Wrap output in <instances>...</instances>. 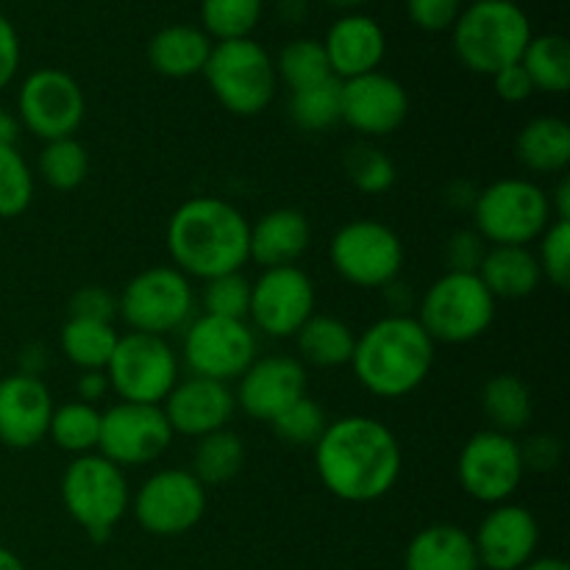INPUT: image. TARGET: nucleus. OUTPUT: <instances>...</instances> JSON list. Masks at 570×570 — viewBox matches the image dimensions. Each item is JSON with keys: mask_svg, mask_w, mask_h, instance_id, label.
<instances>
[{"mask_svg": "<svg viewBox=\"0 0 570 570\" xmlns=\"http://www.w3.org/2000/svg\"><path fill=\"white\" fill-rule=\"evenodd\" d=\"M527 476L521 443L512 434L484 429L476 432L456 456L460 488L479 504H504L521 488Z\"/></svg>", "mask_w": 570, "mask_h": 570, "instance_id": "nucleus-14", "label": "nucleus"}, {"mask_svg": "<svg viewBox=\"0 0 570 570\" xmlns=\"http://www.w3.org/2000/svg\"><path fill=\"white\" fill-rule=\"evenodd\" d=\"M323 50H326L332 76L340 81H348V78H360L379 70L384 53H387V37L373 17L348 11L328 28Z\"/></svg>", "mask_w": 570, "mask_h": 570, "instance_id": "nucleus-23", "label": "nucleus"}, {"mask_svg": "<svg viewBox=\"0 0 570 570\" xmlns=\"http://www.w3.org/2000/svg\"><path fill=\"white\" fill-rule=\"evenodd\" d=\"M256 332L248 321L204 315L184 326L181 356L193 376L232 384L256 360Z\"/></svg>", "mask_w": 570, "mask_h": 570, "instance_id": "nucleus-13", "label": "nucleus"}, {"mask_svg": "<svg viewBox=\"0 0 570 570\" xmlns=\"http://www.w3.org/2000/svg\"><path fill=\"white\" fill-rule=\"evenodd\" d=\"M193 282L173 265H156L137 273L117 298V315L126 326L156 337H167L187 326L193 321Z\"/></svg>", "mask_w": 570, "mask_h": 570, "instance_id": "nucleus-9", "label": "nucleus"}, {"mask_svg": "<svg viewBox=\"0 0 570 570\" xmlns=\"http://www.w3.org/2000/svg\"><path fill=\"white\" fill-rule=\"evenodd\" d=\"M473 232L488 245L538 243L540 234L554 220L551 200L532 178H499L479 189L471 209Z\"/></svg>", "mask_w": 570, "mask_h": 570, "instance_id": "nucleus-8", "label": "nucleus"}, {"mask_svg": "<svg viewBox=\"0 0 570 570\" xmlns=\"http://www.w3.org/2000/svg\"><path fill=\"white\" fill-rule=\"evenodd\" d=\"M345 176L360 193L384 195L387 189H393L399 170H395V161L382 148L371 142H360L345 150Z\"/></svg>", "mask_w": 570, "mask_h": 570, "instance_id": "nucleus-40", "label": "nucleus"}, {"mask_svg": "<svg viewBox=\"0 0 570 570\" xmlns=\"http://www.w3.org/2000/svg\"><path fill=\"white\" fill-rule=\"evenodd\" d=\"M22 48L20 37H17V28L11 26V20L6 14H0V89L9 87L14 81L17 70H20Z\"/></svg>", "mask_w": 570, "mask_h": 570, "instance_id": "nucleus-49", "label": "nucleus"}, {"mask_svg": "<svg viewBox=\"0 0 570 570\" xmlns=\"http://www.w3.org/2000/svg\"><path fill=\"white\" fill-rule=\"evenodd\" d=\"M523 465L527 471H554L562 460V445L557 438H549V434H538V438L521 443Z\"/></svg>", "mask_w": 570, "mask_h": 570, "instance_id": "nucleus-47", "label": "nucleus"}, {"mask_svg": "<svg viewBox=\"0 0 570 570\" xmlns=\"http://www.w3.org/2000/svg\"><path fill=\"white\" fill-rule=\"evenodd\" d=\"M315 282L298 265L267 267L256 282H250L248 323L254 332L273 340L295 337L298 328L315 315Z\"/></svg>", "mask_w": 570, "mask_h": 570, "instance_id": "nucleus-17", "label": "nucleus"}, {"mask_svg": "<svg viewBox=\"0 0 570 570\" xmlns=\"http://www.w3.org/2000/svg\"><path fill=\"white\" fill-rule=\"evenodd\" d=\"M532 37V22L515 0H473L451 28L456 59L479 76L518 65Z\"/></svg>", "mask_w": 570, "mask_h": 570, "instance_id": "nucleus-4", "label": "nucleus"}, {"mask_svg": "<svg viewBox=\"0 0 570 570\" xmlns=\"http://www.w3.org/2000/svg\"><path fill=\"white\" fill-rule=\"evenodd\" d=\"M245 465V443L239 434H234L232 429H220V432H212L206 438H198L193 451V473L206 490L209 488H223L232 479L239 476Z\"/></svg>", "mask_w": 570, "mask_h": 570, "instance_id": "nucleus-32", "label": "nucleus"}, {"mask_svg": "<svg viewBox=\"0 0 570 570\" xmlns=\"http://www.w3.org/2000/svg\"><path fill=\"white\" fill-rule=\"evenodd\" d=\"M117 315V298L104 287H81L70 298V317H87V321L111 323Z\"/></svg>", "mask_w": 570, "mask_h": 570, "instance_id": "nucleus-46", "label": "nucleus"}, {"mask_svg": "<svg viewBox=\"0 0 570 570\" xmlns=\"http://www.w3.org/2000/svg\"><path fill=\"white\" fill-rule=\"evenodd\" d=\"M328 259L343 282L362 289H384L404 271V243L387 223L360 217L337 228Z\"/></svg>", "mask_w": 570, "mask_h": 570, "instance_id": "nucleus-11", "label": "nucleus"}, {"mask_svg": "<svg viewBox=\"0 0 570 570\" xmlns=\"http://www.w3.org/2000/svg\"><path fill=\"white\" fill-rule=\"evenodd\" d=\"M323 488L348 504H371L399 484L404 454L387 423L371 415H345L326 426L315 449Z\"/></svg>", "mask_w": 570, "mask_h": 570, "instance_id": "nucleus-1", "label": "nucleus"}, {"mask_svg": "<svg viewBox=\"0 0 570 570\" xmlns=\"http://www.w3.org/2000/svg\"><path fill=\"white\" fill-rule=\"evenodd\" d=\"M237 382L234 401L239 410L254 421L271 423L306 395V367L298 356H256Z\"/></svg>", "mask_w": 570, "mask_h": 570, "instance_id": "nucleus-19", "label": "nucleus"}, {"mask_svg": "<svg viewBox=\"0 0 570 570\" xmlns=\"http://www.w3.org/2000/svg\"><path fill=\"white\" fill-rule=\"evenodd\" d=\"M265 0H200V22L215 42L248 39L259 26Z\"/></svg>", "mask_w": 570, "mask_h": 570, "instance_id": "nucleus-38", "label": "nucleus"}, {"mask_svg": "<svg viewBox=\"0 0 570 570\" xmlns=\"http://www.w3.org/2000/svg\"><path fill=\"white\" fill-rule=\"evenodd\" d=\"M17 115L22 126L39 137L42 142L76 137L87 117V98L83 89L70 72L59 67H42L33 70L22 81L17 95Z\"/></svg>", "mask_w": 570, "mask_h": 570, "instance_id": "nucleus-15", "label": "nucleus"}, {"mask_svg": "<svg viewBox=\"0 0 570 570\" xmlns=\"http://www.w3.org/2000/svg\"><path fill=\"white\" fill-rule=\"evenodd\" d=\"M65 510L92 540H106L131 510V488L122 468L92 454L72 456L61 476Z\"/></svg>", "mask_w": 570, "mask_h": 570, "instance_id": "nucleus-5", "label": "nucleus"}, {"mask_svg": "<svg viewBox=\"0 0 570 570\" xmlns=\"http://www.w3.org/2000/svg\"><path fill=\"white\" fill-rule=\"evenodd\" d=\"M109 387V376L106 371H81L76 379V395L83 404H95L98 399H104Z\"/></svg>", "mask_w": 570, "mask_h": 570, "instance_id": "nucleus-50", "label": "nucleus"}, {"mask_svg": "<svg viewBox=\"0 0 570 570\" xmlns=\"http://www.w3.org/2000/svg\"><path fill=\"white\" fill-rule=\"evenodd\" d=\"M521 570H570L566 560H557V557H543V560L527 562Z\"/></svg>", "mask_w": 570, "mask_h": 570, "instance_id": "nucleus-53", "label": "nucleus"}, {"mask_svg": "<svg viewBox=\"0 0 570 570\" xmlns=\"http://www.w3.org/2000/svg\"><path fill=\"white\" fill-rule=\"evenodd\" d=\"M476 276L495 301L527 298L543 282L538 256L527 245H488Z\"/></svg>", "mask_w": 570, "mask_h": 570, "instance_id": "nucleus-27", "label": "nucleus"}, {"mask_svg": "<svg viewBox=\"0 0 570 570\" xmlns=\"http://www.w3.org/2000/svg\"><path fill=\"white\" fill-rule=\"evenodd\" d=\"M173 438L176 434L161 406L117 401L115 406L100 412L98 454L122 471L161 460Z\"/></svg>", "mask_w": 570, "mask_h": 570, "instance_id": "nucleus-16", "label": "nucleus"}, {"mask_svg": "<svg viewBox=\"0 0 570 570\" xmlns=\"http://www.w3.org/2000/svg\"><path fill=\"white\" fill-rule=\"evenodd\" d=\"M0 570H26V566H22V560L14 554V551L0 546Z\"/></svg>", "mask_w": 570, "mask_h": 570, "instance_id": "nucleus-54", "label": "nucleus"}, {"mask_svg": "<svg viewBox=\"0 0 570 570\" xmlns=\"http://www.w3.org/2000/svg\"><path fill=\"white\" fill-rule=\"evenodd\" d=\"M521 67L534 92L566 95L570 87V45L560 33H540L523 50Z\"/></svg>", "mask_w": 570, "mask_h": 570, "instance_id": "nucleus-33", "label": "nucleus"}, {"mask_svg": "<svg viewBox=\"0 0 570 570\" xmlns=\"http://www.w3.org/2000/svg\"><path fill=\"white\" fill-rule=\"evenodd\" d=\"M309 245L312 226L304 212L298 209L284 206V209H273L256 223H250L248 254L250 259L259 262L262 271L298 265V259L309 250Z\"/></svg>", "mask_w": 570, "mask_h": 570, "instance_id": "nucleus-24", "label": "nucleus"}, {"mask_svg": "<svg viewBox=\"0 0 570 570\" xmlns=\"http://www.w3.org/2000/svg\"><path fill=\"white\" fill-rule=\"evenodd\" d=\"M204 76L217 104L237 117L262 115L278 89L273 56L250 37L215 42Z\"/></svg>", "mask_w": 570, "mask_h": 570, "instance_id": "nucleus-6", "label": "nucleus"}, {"mask_svg": "<svg viewBox=\"0 0 570 570\" xmlns=\"http://www.w3.org/2000/svg\"><path fill=\"white\" fill-rule=\"evenodd\" d=\"M212 48L215 42L206 37L204 28L176 22V26H165L154 33V39L148 42V61L165 78L204 76Z\"/></svg>", "mask_w": 570, "mask_h": 570, "instance_id": "nucleus-26", "label": "nucleus"}, {"mask_svg": "<svg viewBox=\"0 0 570 570\" xmlns=\"http://www.w3.org/2000/svg\"><path fill=\"white\" fill-rule=\"evenodd\" d=\"M267 426L289 449H315V443L326 432L328 417L315 399L304 395L295 404H289L282 415L273 417Z\"/></svg>", "mask_w": 570, "mask_h": 570, "instance_id": "nucleus-39", "label": "nucleus"}, {"mask_svg": "<svg viewBox=\"0 0 570 570\" xmlns=\"http://www.w3.org/2000/svg\"><path fill=\"white\" fill-rule=\"evenodd\" d=\"M482 410L490 429L515 434L529 426L534 415V399L529 384L515 373H495L482 387Z\"/></svg>", "mask_w": 570, "mask_h": 570, "instance_id": "nucleus-30", "label": "nucleus"}, {"mask_svg": "<svg viewBox=\"0 0 570 570\" xmlns=\"http://www.w3.org/2000/svg\"><path fill=\"white\" fill-rule=\"evenodd\" d=\"M289 117L301 131L321 134L343 122V81L328 78L315 87L289 92Z\"/></svg>", "mask_w": 570, "mask_h": 570, "instance_id": "nucleus-35", "label": "nucleus"}, {"mask_svg": "<svg viewBox=\"0 0 570 570\" xmlns=\"http://www.w3.org/2000/svg\"><path fill=\"white\" fill-rule=\"evenodd\" d=\"M39 176L56 193H72L89 176V154L76 137L45 142L39 154Z\"/></svg>", "mask_w": 570, "mask_h": 570, "instance_id": "nucleus-37", "label": "nucleus"}, {"mask_svg": "<svg viewBox=\"0 0 570 570\" xmlns=\"http://www.w3.org/2000/svg\"><path fill=\"white\" fill-rule=\"evenodd\" d=\"M106 376L120 401L161 406L181 379V362L167 337L126 332L117 340Z\"/></svg>", "mask_w": 570, "mask_h": 570, "instance_id": "nucleus-10", "label": "nucleus"}, {"mask_svg": "<svg viewBox=\"0 0 570 570\" xmlns=\"http://www.w3.org/2000/svg\"><path fill=\"white\" fill-rule=\"evenodd\" d=\"M56 404L39 376L11 373L0 379V443L26 451L48 438Z\"/></svg>", "mask_w": 570, "mask_h": 570, "instance_id": "nucleus-22", "label": "nucleus"}, {"mask_svg": "<svg viewBox=\"0 0 570 570\" xmlns=\"http://www.w3.org/2000/svg\"><path fill=\"white\" fill-rule=\"evenodd\" d=\"M301 365L343 367L354 356L356 334L345 321L334 315H312L295 334Z\"/></svg>", "mask_w": 570, "mask_h": 570, "instance_id": "nucleus-29", "label": "nucleus"}, {"mask_svg": "<svg viewBox=\"0 0 570 570\" xmlns=\"http://www.w3.org/2000/svg\"><path fill=\"white\" fill-rule=\"evenodd\" d=\"M17 134H20V122L14 120V115L0 109V145H14Z\"/></svg>", "mask_w": 570, "mask_h": 570, "instance_id": "nucleus-52", "label": "nucleus"}, {"mask_svg": "<svg viewBox=\"0 0 570 570\" xmlns=\"http://www.w3.org/2000/svg\"><path fill=\"white\" fill-rule=\"evenodd\" d=\"M48 438L72 456L92 454V451H98L100 410L78 399L56 406L53 415H50Z\"/></svg>", "mask_w": 570, "mask_h": 570, "instance_id": "nucleus-34", "label": "nucleus"}, {"mask_svg": "<svg viewBox=\"0 0 570 570\" xmlns=\"http://www.w3.org/2000/svg\"><path fill=\"white\" fill-rule=\"evenodd\" d=\"M495 304L476 273L445 271L429 284L417 304V323L434 343L465 345L488 334L495 321Z\"/></svg>", "mask_w": 570, "mask_h": 570, "instance_id": "nucleus-7", "label": "nucleus"}, {"mask_svg": "<svg viewBox=\"0 0 570 570\" xmlns=\"http://www.w3.org/2000/svg\"><path fill=\"white\" fill-rule=\"evenodd\" d=\"M161 410H165L173 434L198 440L228 429L234 412H237V401H234V390L228 384L189 373L187 379H178Z\"/></svg>", "mask_w": 570, "mask_h": 570, "instance_id": "nucleus-21", "label": "nucleus"}, {"mask_svg": "<svg viewBox=\"0 0 570 570\" xmlns=\"http://www.w3.org/2000/svg\"><path fill=\"white\" fill-rule=\"evenodd\" d=\"M33 200V170L14 145H0V217H20Z\"/></svg>", "mask_w": 570, "mask_h": 570, "instance_id": "nucleus-41", "label": "nucleus"}, {"mask_svg": "<svg viewBox=\"0 0 570 570\" xmlns=\"http://www.w3.org/2000/svg\"><path fill=\"white\" fill-rule=\"evenodd\" d=\"M406 17L412 26H417L426 33L451 31L456 17L462 14V0H404Z\"/></svg>", "mask_w": 570, "mask_h": 570, "instance_id": "nucleus-44", "label": "nucleus"}, {"mask_svg": "<svg viewBox=\"0 0 570 570\" xmlns=\"http://www.w3.org/2000/svg\"><path fill=\"white\" fill-rule=\"evenodd\" d=\"M490 78H493L495 95H499L504 104H523V100H529L534 95V87L532 81H529L527 70L521 67V61H518V65L504 67V70H499Z\"/></svg>", "mask_w": 570, "mask_h": 570, "instance_id": "nucleus-48", "label": "nucleus"}, {"mask_svg": "<svg viewBox=\"0 0 570 570\" xmlns=\"http://www.w3.org/2000/svg\"><path fill=\"white\" fill-rule=\"evenodd\" d=\"M248 239V217L234 204L212 195L184 200L167 223L173 267L200 282L243 271L250 259Z\"/></svg>", "mask_w": 570, "mask_h": 570, "instance_id": "nucleus-2", "label": "nucleus"}, {"mask_svg": "<svg viewBox=\"0 0 570 570\" xmlns=\"http://www.w3.org/2000/svg\"><path fill=\"white\" fill-rule=\"evenodd\" d=\"M438 343L415 315H387L356 337L348 365L362 387L376 399H404L432 373Z\"/></svg>", "mask_w": 570, "mask_h": 570, "instance_id": "nucleus-3", "label": "nucleus"}, {"mask_svg": "<svg viewBox=\"0 0 570 570\" xmlns=\"http://www.w3.org/2000/svg\"><path fill=\"white\" fill-rule=\"evenodd\" d=\"M410 115V95L399 78L376 70L343 81V122L365 139L390 137Z\"/></svg>", "mask_w": 570, "mask_h": 570, "instance_id": "nucleus-18", "label": "nucleus"}, {"mask_svg": "<svg viewBox=\"0 0 570 570\" xmlns=\"http://www.w3.org/2000/svg\"><path fill=\"white\" fill-rule=\"evenodd\" d=\"M206 488L184 468L150 473L131 495V512L154 538H181L206 515Z\"/></svg>", "mask_w": 570, "mask_h": 570, "instance_id": "nucleus-12", "label": "nucleus"}, {"mask_svg": "<svg viewBox=\"0 0 570 570\" xmlns=\"http://www.w3.org/2000/svg\"><path fill=\"white\" fill-rule=\"evenodd\" d=\"M551 200V215L554 220H570V178L562 176L560 184H557L554 193L549 195Z\"/></svg>", "mask_w": 570, "mask_h": 570, "instance_id": "nucleus-51", "label": "nucleus"}, {"mask_svg": "<svg viewBox=\"0 0 570 570\" xmlns=\"http://www.w3.org/2000/svg\"><path fill=\"white\" fill-rule=\"evenodd\" d=\"M404 570H479L473 534L454 523H432L410 540Z\"/></svg>", "mask_w": 570, "mask_h": 570, "instance_id": "nucleus-25", "label": "nucleus"}, {"mask_svg": "<svg viewBox=\"0 0 570 570\" xmlns=\"http://www.w3.org/2000/svg\"><path fill=\"white\" fill-rule=\"evenodd\" d=\"M323 3H328L332 9H340V11H351V9H360V6H365L367 0H323Z\"/></svg>", "mask_w": 570, "mask_h": 570, "instance_id": "nucleus-55", "label": "nucleus"}, {"mask_svg": "<svg viewBox=\"0 0 570 570\" xmlns=\"http://www.w3.org/2000/svg\"><path fill=\"white\" fill-rule=\"evenodd\" d=\"M484 250H488V243L473 228H462V232L451 234L445 243V265L451 273H476L484 259Z\"/></svg>", "mask_w": 570, "mask_h": 570, "instance_id": "nucleus-45", "label": "nucleus"}, {"mask_svg": "<svg viewBox=\"0 0 570 570\" xmlns=\"http://www.w3.org/2000/svg\"><path fill=\"white\" fill-rule=\"evenodd\" d=\"M515 156L527 170L562 176L570 165V126L554 115L534 117L518 131Z\"/></svg>", "mask_w": 570, "mask_h": 570, "instance_id": "nucleus-28", "label": "nucleus"}, {"mask_svg": "<svg viewBox=\"0 0 570 570\" xmlns=\"http://www.w3.org/2000/svg\"><path fill=\"white\" fill-rule=\"evenodd\" d=\"M273 65H276L278 81L287 83L289 92L334 78L321 39H293V42L284 45Z\"/></svg>", "mask_w": 570, "mask_h": 570, "instance_id": "nucleus-36", "label": "nucleus"}, {"mask_svg": "<svg viewBox=\"0 0 570 570\" xmlns=\"http://www.w3.org/2000/svg\"><path fill=\"white\" fill-rule=\"evenodd\" d=\"M120 332L115 323L87 321V317H67L61 326V354L78 371H106L117 348Z\"/></svg>", "mask_w": 570, "mask_h": 570, "instance_id": "nucleus-31", "label": "nucleus"}, {"mask_svg": "<svg viewBox=\"0 0 570 570\" xmlns=\"http://www.w3.org/2000/svg\"><path fill=\"white\" fill-rule=\"evenodd\" d=\"M200 309H204V315L248 321L250 282L243 276V271L223 273V276L204 282V289H200Z\"/></svg>", "mask_w": 570, "mask_h": 570, "instance_id": "nucleus-42", "label": "nucleus"}, {"mask_svg": "<svg viewBox=\"0 0 570 570\" xmlns=\"http://www.w3.org/2000/svg\"><path fill=\"white\" fill-rule=\"evenodd\" d=\"M538 265L543 278H549L557 289H568L570 284V220H551L540 234Z\"/></svg>", "mask_w": 570, "mask_h": 570, "instance_id": "nucleus-43", "label": "nucleus"}, {"mask_svg": "<svg viewBox=\"0 0 570 570\" xmlns=\"http://www.w3.org/2000/svg\"><path fill=\"white\" fill-rule=\"evenodd\" d=\"M540 543V527L532 510L521 504H495L473 534L479 566L488 570H521L534 560Z\"/></svg>", "mask_w": 570, "mask_h": 570, "instance_id": "nucleus-20", "label": "nucleus"}]
</instances>
